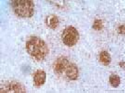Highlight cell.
I'll return each instance as SVG.
<instances>
[{
	"label": "cell",
	"mask_w": 125,
	"mask_h": 93,
	"mask_svg": "<svg viewBox=\"0 0 125 93\" xmlns=\"http://www.w3.org/2000/svg\"><path fill=\"white\" fill-rule=\"evenodd\" d=\"M119 65H120V66L121 67V68H123V69H125V62L124 61L120 62L119 63Z\"/></svg>",
	"instance_id": "cell-13"
},
{
	"label": "cell",
	"mask_w": 125,
	"mask_h": 93,
	"mask_svg": "<svg viewBox=\"0 0 125 93\" xmlns=\"http://www.w3.org/2000/svg\"><path fill=\"white\" fill-rule=\"evenodd\" d=\"M45 24L48 28L51 29H55L59 25V18L55 14H50L45 19Z\"/></svg>",
	"instance_id": "cell-8"
},
{
	"label": "cell",
	"mask_w": 125,
	"mask_h": 93,
	"mask_svg": "<svg viewBox=\"0 0 125 93\" xmlns=\"http://www.w3.org/2000/svg\"><path fill=\"white\" fill-rule=\"evenodd\" d=\"M99 60L104 65L107 66L110 64L112 62V57L108 51H103L99 54Z\"/></svg>",
	"instance_id": "cell-9"
},
{
	"label": "cell",
	"mask_w": 125,
	"mask_h": 93,
	"mask_svg": "<svg viewBox=\"0 0 125 93\" xmlns=\"http://www.w3.org/2000/svg\"><path fill=\"white\" fill-rule=\"evenodd\" d=\"M118 32L120 34H125V25H120L118 27Z\"/></svg>",
	"instance_id": "cell-12"
},
{
	"label": "cell",
	"mask_w": 125,
	"mask_h": 93,
	"mask_svg": "<svg viewBox=\"0 0 125 93\" xmlns=\"http://www.w3.org/2000/svg\"><path fill=\"white\" fill-rule=\"evenodd\" d=\"M92 28L95 30H101L104 28V24L102 20L100 19H96L94 22Z\"/></svg>",
	"instance_id": "cell-11"
},
{
	"label": "cell",
	"mask_w": 125,
	"mask_h": 93,
	"mask_svg": "<svg viewBox=\"0 0 125 93\" xmlns=\"http://www.w3.org/2000/svg\"><path fill=\"white\" fill-rule=\"evenodd\" d=\"M11 6L15 14L22 18H30L34 14V4L31 0H14Z\"/></svg>",
	"instance_id": "cell-2"
},
{
	"label": "cell",
	"mask_w": 125,
	"mask_h": 93,
	"mask_svg": "<svg viewBox=\"0 0 125 93\" xmlns=\"http://www.w3.org/2000/svg\"><path fill=\"white\" fill-rule=\"evenodd\" d=\"M47 75L45 71L42 70H38L33 74V82L37 87H40L43 85L46 81Z\"/></svg>",
	"instance_id": "cell-7"
},
{
	"label": "cell",
	"mask_w": 125,
	"mask_h": 93,
	"mask_svg": "<svg viewBox=\"0 0 125 93\" xmlns=\"http://www.w3.org/2000/svg\"><path fill=\"white\" fill-rule=\"evenodd\" d=\"M70 62L66 57L62 56L58 57L53 63V70L57 75H62L65 73Z\"/></svg>",
	"instance_id": "cell-5"
},
{
	"label": "cell",
	"mask_w": 125,
	"mask_h": 93,
	"mask_svg": "<svg viewBox=\"0 0 125 93\" xmlns=\"http://www.w3.org/2000/svg\"><path fill=\"white\" fill-rule=\"evenodd\" d=\"M62 42L68 46H73L76 45L79 40V33L73 26H68L62 32Z\"/></svg>",
	"instance_id": "cell-4"
},
{
	"label": "cell",
	"mask_w": 125,
	"mask_h": 93,
	"mask_svg": "<svg viewBox=\"0 0 125 93\" xmlns=\"http://www.w3.org/2000/svg\"><path fill=\"white\" fill-rule=\"evenodd\" d=\"M64 75L69 81L77 80L79 76V70L77 65L73 63L70 62Z\"/></svg>",
	"instance_id": "cell-6"
},
{
	"label": "cell",
	"mask_w": 125,
	"mask_h": 93,
	"mask_svg": "<svg viewBox=\"0 0 125 93\" xmlns=\"http://www.w3.org/2000/svg\"><path fill=\"white\" fill-rule=\"evenodd\" d=\"M25 86L17 81H4L0 85L1 93H25Z\"/></svg>",
	"instance_id": "cell-3"
},
{
	"label": "cell",
	"mask_w": 125,
	"mask_h": 93,
	"mask_svg": "<svg viewBox=\"0 0 125 93\" xmlns=\"http://www.w3.org/2000/svg\"><path fill=\"white\" fill-rule=\"evenodd\" d=\"M25 49L30 56L37 60L45 59L50 51L45 41L36 36H31L26 41Z\"/></svg>",
	"instance_id": "cell-1"
},
{
	"label": "cell",
	"mask_w": 125,
	"mask_h": 93,
	"mask_svg": "<svg viewBox=\"0 0 125 93\" xmlns=\"http://www.w3.org/2000/svg\"><path fill=\"white\" fill-rule=\"evenodd\" d=\"M109 81L111 86L113 88H118L121 83V79L118 75L112 74L110 76Z\"/></svg>",
	"instance_id": "cell-10"
}]
</instances>
